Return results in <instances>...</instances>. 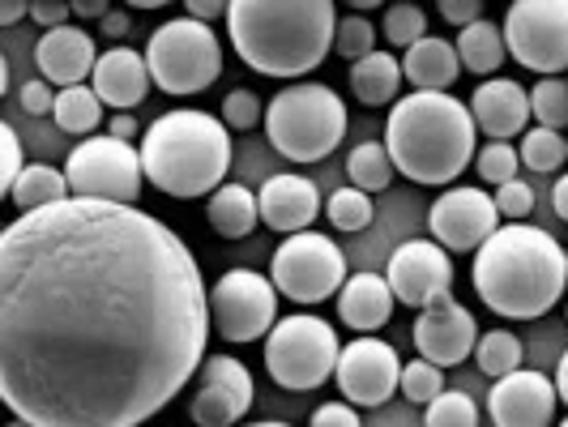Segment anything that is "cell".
Wrapping results in <instances>:
<instances>
[{"mask_svg":"<svg viewBox=\"0 0 568 427\" xmlns=\"http://www.w3.org/2000/svg\"><path fill=\"white\" fill-rule=\"evenodd\" d=\"M193 248L133 201L60 197L0 235V401L30 427H138L205 364Z\"/></svg>","mask_w":568,"mask_h":427,"instance_id":"obj_1","label":"cell"},{"mask_svg":"<svg viewBox=\"0 0 568 427\" xmlns=\"http://www.w3.org/2000/svg\"><path fill=\"white\" fill-rule=\"evenodd\" d=\"M475 291L496 316L539 321L547 316L568 286V253L556 235L530 227L526 218H509L475 248Z\"/></svg>","mask_w":568,"mask_h":427,"instance_id":"obj_2","label":"cell"},{"mask_svg":"<svg viewBox=\"0 0 568 427\" xmlns=\"http://www.w3.org/2000/svg\"><path fill=\"white\" fill-rule=\"evenodd\" d=\"M338 34L334 0H231L227 39L265 78H304L325 64Z\"/></svg>","mask_w":568,"mask_h":427,"instance_id":"obj_3","label":"cell"},{"mask_svg":"<svg viewBox=\"0 0 568 427\" xmlns=\"http://www.w3.org/2000/svg\"><path fill=\"white\" fill-rule=\"evenodd\" d=\"M475 133L479 124L470 103L445 90H415L394 103L385 124V145L406 180L445 189L475 163Z\"/></svg>","mask_w":568,"mask_h":427,"instance_id":"obj_4","label":"cell"},{"mask_svg":"<svg viewBox=\"0 0 568 427\" xmlns=\"http://www.w3.org/2000/svg\"><path fill=\"white\" fill-rule=\"evenodd\" d=\"M145 180L175 201L210 197L231 167V129L223 115L175 108L159 115L142 138Z\"/></svg>","mask_w":568,"mask_h":427,"instance_id":"obj_5","label":"cell"},{"mask_svg":"<svg viewBox=\"0 0 568 427\" xmlns=\"http://www.w3.org/2000/svg\"><path fill=\"white\" fill-rule=\"evenodd\" d=\"M265 138L291 163H321L346 138V103L334 85L291 82L265 103Z\"/></svg>","mask_w":568,"mask_h":427,"instance_id":"obj_6","label":"cell"},{"mask_svg":"<svg viewBox=\"0 0 568 427\" xmlns=\"http://www.w3.org/2000/svg\"><path fill=\"white\" fill-rule=\"evenodd\" d=\"M338 355L342 342L334 325L313 313L283 316L265 334V372L274 385H283L291 394H308V389H321L325 380H334Z\"/></svg>","mask_w":568,"mask_h":427,"instance_id":"obj_7","label":"cell"},{"mask_svg":"<svg viewBox=\"0 0 568 427\" xmlns=\"http://www.w3.org/2000/svg\"><path fill=\"white\" fill-rule=\"evenodd\" d=\"M145 60L154 85L168 94H201L205 85L219 82L223 73V43L201 18H171L150 34Z\"/></svg>","mask_w":568,"mask_h":427,"instance_id":"obj_8","label":"cell"},{"mask_svg":"<svg viewBox=\"0 0 568 427\" xmlns=\"http://www.w3.org/2000/svg\"><path fill=\"white\" fill-rule=\"evenodd\" d=\"M270 278L283 291V299L313 308V304H325L342 291L346 256L321 231H291L270 261Z\"/></svg>","mask_w":568,"mask_h":427,"instance_id":"obj_9","label":"cell"},{"mask_svg":"<svg viewBox=\"0 0 568 427\" xmlns=\"http://www.w3.org/2000/svg\"><path fill=\"white\" fill-rule=\"evenodd\" d=\"M500 27L521 69L539 78L568 69V0H513Z\"/></svg>","mask_w":568,"mask_h":427,"instance_id":"obj_10","label":"cell"},{"mask_svg":"<svg viewBox=\"0 0 568 427\" xmlns=\"http://www.w3.org/2000/svg\"><path fill=\"white\" fill-rule=\"evenodd\" d=\"M69 189L78 197H99V201H138L145 184V163L133 142H120L112 133L103 138H85L69 163Z\"/></svg>","mask_w":568,"mask_h":427,"instance_id":"obj_11","label":"cell"},{"mask_svg":"<svg viewBox=\"0 0 568 427\" xmlns=\"http://www.w3.org/2000/svg\"><path fill=\"white\" fill-rule=\"evenodd\" d=\"M278 286L256 270H227L210 291V321L223 342H256L265 338L278 321Z\"/></svg>","mask_w":568,"mask_h":427,"instance_id":"obj_12","label":"cell"},{"mask_svg":"<svg viewBox=\"0 0 568 427\" xmlns=\"http://www.w3.org/2000/svg\"><path fill=\"white\" fill-rule=\"evenodd\" d=\"M338 380L342 398L355 401V406H385L402 389V359L389 342L372 338V334H359L355 342H346L338 355Z\"/></svg>","mask_w":568,"mask_h":427,"instance_id":"obj_13","label":"cell"},{"mask_svg":"<svg viewBox=\"0 0 568 427\" xmlns=\"http://www.w3.org/2000/svg\"><path fill=\"white\" fill-rule=\"evenodd\" d=\"M253 398H256L253 372L244 368L240 359H231V355H205L201 385L197 394H193V401H189V415L201 427H231L253 410Z\"/></svg>","mask_w":568,"mask_h":427,"instance_id":"obj_14","label":"cell"},{"mask_svg":"<svg viewBox=\"0 0 568 427\" xmlns=\"http://www.w3.org/2000/svg\"><path fill=\"white\" fill-rule=\"evenodd\" d=\"M496 227H500V205L484 189H449L427 210L432 240H440L449 253H475Z\"/></svg>","mask_w":568,"mask_h":427,"instance_id":"obj_15","label":"cell"},{"mask_svg":"<svg viewBox=\"0 0 568 427\" xmlns=\"http://www.w3.org/2000/svg\"><path fill=\"white\" fill-rule=\"evenodd\" d=\"M385 278L394 286L398 304L406 308H427L432 299L454 291V261L449 248L440 240H406L402 248H394Z\"/></svg>","mask_w":568,"mask_h":427,"instance_id":"obj_16","label":"cell"},{"mask_svg":"<svg viewBox=\"0 0 568 427\" xmlns=\"http://www.w3.org/2000/svg\"><path fill=\"white\" fill-rule=\"evenodd\" d=\"M560 389L535 368H513L496 376L487 394V419L500 427H542L556 419Z\"/></svg>","mask_w":568,"mask_h":427,"instance_id":"obj_17","label":"cell"},{"mask_svg":"<svg viewBox=\"0 0 568 427\" xmlns=\"http://www.w3.org/2000/svg\"><path fill=\"white\" fill-rule=\"evenodd\" d=\"M410 334H415V346H419L424 359L440 364V368H457V364H466L475 355L479 325H475L470 308H462L454 295H440L427 308H419Z\"/></svg>","mask_w":568,"mask_h":427,"instance_id":"obj_18","label":"cell"},{"mask_svg":"<svg viewBox=\"0 0 568 427\" xmlns=\"http://www.w3.org/2000/svg\"><path fill=\"white\" fill-rule=\"evenodd\" d=\"M261 223L270 231H308L313 218L321 214V193L308 175H295V171H283V175H270L261 184Z\"/></svg>","mask_w":568,"mask_h":427,"instance_id":"obj_19","label":"cell"},{"mask_svg":"<svg viewBox=\"0 0 568 427\" xmlns=\"http://www.w3.org/2000/svg\"><path fill=\"white\" fill-rule=\"evenodd\" d=\"M90 85L99 90V99L115 108V112H133L142 108L150 85H154V73H150V60L133 48H108L103 57L94 60V73H90Z\"/></svg>","mask_w":568,"mask_h":427,"instance_id":"obj_20","label":"cell"},{"mask_svg":"<svg viewBox=\"0 0 568 427\" xmlns=\"http://www.w3.org/2000/svg\"><path fill=\"white\" fill-rule=\"evenodd\" d=\"M470 112H475V124L487 138H521L526 124H530V90L513 82V78H487L475 94H470Z\"/></svg>","mask_w":568,"mask_h":427,"instance_id":"obj_21","label":"cell"},{"mask_svg":"<svg viewBox=\"0 0 568 427\" xmlns=\"http://www.w3.org/2000/svg\"><path fill=\"white\" fill-rule=\"evenodd\" d=\"M34 60H39V73L48 78L52 85H78L94 73V39L78 27H52L43 30L39 48H34Z\"/></svg>","mask_w":568,"mask_h":427,"instance_id":"obj_22","label":"cell"},{"mask_svg":"<svg viewBox=\"0 0 568 427\" xmlns=\"http://www.w3.org/2000/svg\"><path fill=\"white\" fill-rule=\"evenodd\" d=\"M394 304H398V295H394L385 274H351L338 291L342 325L355 334H376L381 325H389Z\"/></svg>","mask_w":568,"mask_h":427,"instance_id":"obj_23","label":"cell"},{"mask_svg":"<svg viewBox=\"0 0 568 427\" xmlns=\"http://www.w3.org/2000/svg\"><path fill=\"white\" fill-rule=\"evenodd\" d=\"M402 73L415 90H449L462 78V57L457 43H445L436 34H424L419 43L406 48L402 57Z\"/></svg>","mask_w":568,"mask_h":427,"instance_id":"obj_24","label":"cell"},{"mask_svg":"<svg viewBox=\"0 0 568 427\" xmlns=\"http://www.w3.org/2000/svg\"><path fill=\"white\" fill-rule=\"evenodd\" d=\"M406 82L402 73V60L389 52H368V57L351 60V94L364 103V108H389L398 103V90Z\"/></svg>","mask_w":568,"mask_h":427,"instance_id":"obj_25","label":"cell"},{"mask_svg":"<svg viewBox=\"0 0 568 427\" xmlns=\"http://www.w3.org/2000/svg\"><path fill=\"white\" fill-rule=\"evenodd\" d=\"M205 218H210V227L219 231L223 240H244L261 223V197L248 193L244 184H227L223 180L210 193V201H205Z\"/></svg>","mask_w":568,"mask_h":427,"instance_id":"obj_26","label":"cell"},{"mask_svg":"<svg viewBox=\"0 0 568 427\" xmlns=\"http://www.w3.org/2000/svg\"><path fill=\"white\" fill-rule=\"evenodd\" d=\"M457 57H462V69H466V73H475V78H496L505 57H509L505 27H491L487 18L462 27V34H457Z\"/></svg>","mask_w":568,"mask_h":427,"instance_id":"obj_27","label":"cell"},{"mask_svg":"<svg viewBox=\"0 0 568 427\" xmlns=\"http://www.w3.org/2000/svg\"><path fill=\"white\" fill-rule=\"evenodd\" d=\"M103 99H99V90L94 85H60L57 90V108H52V120H57V129L64 133H73V138H90L94 129H99V120H103Z\"/></svg>","mask_w":568,"mask_h":427,"instance_id":"obj_28","label":"cell"},{"mask_svg":"<svg viewBox=\"0 0 568 427\" xmlns=\"http://www.w3.org/2000/svg\"><path fill=\"white\" fill-rule=\"evenodd\" d=\"M69 175L64 167H48V163H27V171L18 175V184L9 189V201L18 210H34V205H52V201L69 197Z\"/></svg>","mask_w":568,"mask_h":427,"instance_id":"obj_29","label":"cell"},{"mask_svg":"<svg viewBox=\"0 0 568 427\" xmlns=\"http://www.w3.org/2000/svg\"><path fill=\"white\" fill-rule=\"evenodd\" d=\"M394 154H389V145L381 142H364L351 150V159H346V175H351V184H359L364 193H385L389 184H394Z\"/></svg>","mask_w":568,"mask_h":427,"instance_id":"obj_30","label":"cell"},{"mask_svg":"<svg viewBox=\"0 0 568 427\" xmlns=\"http://www.w3.org/2000/svg\"><path fill=\"white\" fill-rule=\"evenodd\" d=\"M517 150H521V167L539 171V175H556V171L568 163V150H565L560 129H547V124L526 129L521 142H517Z\"/></svg>","mask_w":568,"mask_h":427,"instance_id":"obj_31","label":"cell"},{"mask_svg":"<svg viewBox=\"0 0 568 427\" xmlns=\"http://www.w3.org/2000/svg\"><path fill=\"white\" fill-rule=\"evenodd\" d=\"M521 359H526V346H521V338L513 329H487L484 338L475 342V364L491 380L513 368H521Z\"/></svg>","mask_w":568,"mask_h":427,"instance_id":"obj_32","label":"cell"},{"mask_svg":"<svg viewBox=\"0 0 568 427\" xmlns=\"http://www.w3.org/2000/svg\"><path fill=\"white\" fill-rule=\"evenodd\" d=\"M530 112L547 129H568V78L565 73H551L539 78V85L530 90Z\"/></svg>","mask_w":568,"mask_h":427,"instance_id":"obj_33","label":"cell"},{"mask_svg":"<svg viewBox=\"0 0 568 427\" xmlns=\"http://www.w3.org/2000/svg\"><path fill=\"white\" fill-rule=\"evenodd\" d=\"M402 398L410 401V406H427V401H436L445 394V372L440 364H432V359H410V364H402Z\"/></svg>","mask_w":568,"mask_h":427,"instance_id":"obj_34","label":"cell"},{"mask_svg":"<svg viewBox=\"0 0 568 427\" xmlns=\"http://www.w3.org/2000/svg\"><path fill=\"white\" fill-rule=\"evenodd\" d=\"M325 214L334 231H364L372 223V193H364L359 184H346L325 201Z\"/></svg>","mask_w":568,"mask_h":427,"instance_id":"obj_35","label":"cell"},{"mask_svg":"<svg viewBox=\"0 0 568 427\" xmlns=\"http://www.w3.org/2000/svg\"><path fill=\"white\" fill-rule=\"evenodd\" d=\"M475 167H479V180L484 184H509V180H517V167H521V150L513 142H505V138H491V142L479 150V159H475Z\"/></svg>","mask_w":568,"mask_h":427,"instance_id":"obj_36","label":"cell"},{"mask_svg":"<svg viewBox=\"0 0 568 427\" xmlns=\"http://www.w3.org/2000/svg\"><path fill=\"white\" fill-rule=\"evenodd\" d=\"M381 30H385V39L394 43V48H410V43H419L427 34V13L419 9V4H410V0H402V4H389L385 9V22H381Z\"/></svg>","mask_w":568,"mask_h":427,"instance_id":"obj_37","label":"cell"},{"mask_svg":"<svg viewBox=\"0 0 568 427\" xmlns=\"http://www.w3.org/2000/svg\"><path fill=\"white\" fill-rule=\"evenodd\" d=\"M424 419L432 427H475L479 424V406L462 389H445L440 398L424 406Z\"/></svg>","mask_w":568,"mask_h":427,"instance_id":"obj_38","label":"cell"},{"mask_svg":"<svg viewBox=\"0 0 568 427\" xmlns=\"http://www.w3.org/2000/svg\"><path fill=\"white\" fill-rule=\"evenodd\" d=\"M334 52L342 60H359L376 52V27H372L364 13H351L338 22V34H334Z\"/></svg>","mask_w":568,"mask_h":427,"instance_id":"obj_39","label":"cell"},{"mask_svg":"<svg viewBox=\"0 0 568 427\" xmlns=\"http://www.w3.org/2000/svg\"><path fill=\"white\" fill-rule=\"evenodd\" d=\"M223 120H227L231 133H248L256 124H265V103L256 99V90L235 85L227 99H223Z\"/></svg>","mask_w":568,"mask_h":427,"instance_id":"obj_40","label":"cell"},{"mask_svg":"<svg viewBox=\"0 0 568 427\" xmlns=\"http://www.w3.org/2000/svg\"><path fill=\"white\" fill-rule=\"evenodd\" d=\"M496 205H500V218H526L530 210H535V193H530V184H521V180H509V184H496Z\"/></svg>","mask_w":568,"mask_h":427,"instance_id":"obj_41","label":"cell"},{"mask_svg":"<svg viewBox=\"0 0 568 427\" xmlns=\"http://www.w3.org/2000/svg\"><path fill=\"white\" fill-rule=\"evenodd\" d=\"M0 142H4V163H0V189L9 193V189L18 184V175L27 171V154H22V142H18V133H13L9 124H0Z\"/></svg>","mask_w":568,"mask_h":427,"instance_id":"obj_42","label":"cell"},{"mask_svg":"<svg viewBox=\"0 0 568 427\" xmlns=\"http://www.w3.org/2000/svg\"><path fill=\"white\" fill-rule=\"evenodd\" d=\"M18 103H22V112H30V115H48L57 108V90H52L48 78H43V82L30 78V82L18 90Z\"/></svg>","mask_w":568,"mask_h":427,"instance_id":"obj_43","label":"cell"},{"mask_svg":"<svg viewBox=\"0 0 568 427\" xmlns=\"http://www.w3.org/2000/svg\"><path fill=\"white\" fill-rule=\"evenodd\" d=\"M69 13H73V0H30V22L43 30L64 27Z\"/></svg>","mask_w":568,"mask_h":427,"instance_id":"obj_44","label":"cell"},{"mask_svg":"<svg viewBox=\"0 0 568 427\" xmlns=\"http://www.w3.org/2000/svg\"><path fill=\"white\" fill-rule=\"evenodd\" d=\"M436 9L449 27H470L484 18V0H436Z\"/></svg>","mask_w":568,"mask_h":427,"instance_id":"obj_45","label":"cell"},{"mask_svg":"<svg viewBox=\"0 0 568 427\" xmlns=\"http://www.w3.org/2000/svg\"><path fill=\"white\" fill-rule=\"evenodd\" d=\"M313 424L316 427H329V424L355 427L359 424V410H355V401H325V406H316Z\"/></svg>","mask_w":568,"mask_h":427,"instance_id":"obj_46","label":"cell"},{"mask_svg":"<svg viewBox=\"0 0 568 427\" xmlns=\"http://www.w3.org/2000/svg\"><path fill=\"white\" fill-rule=\"evenodd\" d=\"M184 9L201 22H214V18H227L231 0H184Z\"/></svg>","mask_w":568,"mask_h":427,"instance_id":"obj_47","label":"cell"},{"mask_svg":"<svg viewBox=\"0 0 568 427\" xmlns=\"http://www.w3.org/2000/svg\"><path fill=\"white\" fill-rule=\"evenodd\" d=\"M99 22H103V34H108V39H115V43H120V39H124V34H129V27H133V22H129V13H124V9H108V13H103V18H99Z\"/></svg>","mask_w":568,"mask_h":427,"instance_id":"obj_48","label":"cell"},{"mask_svg":"<svg viewBox=\"0 0 568 427\" xmlns=\"http://www.w3.org/2000/svg\"><path fill=\"white\" fill-rule=\"evenodd\" d=\"M108 133L120 138V142H138V120H133V112H115L112 124H108Z\"/></svg>","mask_w":568,"mask_h":427,"instance_id":"obj_49","label":"cell"},{"mask_svg":"<svg viewBox=\"0 0 568 427\" xmlns=\"http://www.w3.org/2000/svg\"><path fill=\"white\" fill-rule=\"evenodd\" d=\"M30 18V0H0V27H18Z\"/></svg>","mask_w":568,"mask_h":427,"instance_id":"obj_50","label":"cell"},{"mask_svg":"<svg viewBox=\"0 0 568 427\" xmlns=\"http://www.w3.org/2000/svg\"><path fill=\"white\" fill-rule=\"evenodd\" d=\"M112 9V0H73V13L85 18V22H94V18H103Z\"/></svg>","mask_w":568,"mask_h":427,"instance_id":"obj_51","label":"cell"},{"mask_svg":"<svg viewBox=\"0 0 568 427\" xmlns=\"http://www.w3.org/2000/svg\"><path fill=\"white\" fill-rule=\"evenodd\" d=\"M551 205H556V214L568 223V171L556 180V189H551Z\"/></svg>","mask_w":568,"mask_h":427,"instance_id":"obj_52","label":"cell"},{"mask_svg":"<svg viewBox=\"0 0 568 427\" xmlns=\"http://www.w3.org/2000/svg\"><path fill=\"white\" fill-rule=\"evenodd\" d=\"M556 389H560V401L568 406V350L560 355V364H556Z\"/></svg>","mask_w":568,"mask_h":427,"instance_id":"obj_53","label":"cell"},{"mask_svg":"<svg viewBox=\"0 0 568 427\" xmlns=\"http://www.w3.org/2000/svg\"><path fill=\"white\" fill-rule=\"evenodd\" d=\"M346 4H351V9H355V13H368V9H381V4H385V0H346Z\"/></svg>","mask_w":568,"mask_h":427,"instance_id":"obj_54","label":"cell"},{"mask_svg":"<svg viewBox=\"0 0 568 427\" xmlns=\"http://www.w3.org/2000/svg\"><path fill=\"white\" fill-rule=\"evenodd\" d=\"M129 9H163V4H171V0H124Z\"/></svg>","mask_w":568,"mask_h":427,"instance_id":"obj_55","label":"cell"},{"mask_svg":"<svg viewBox=\"0 0 568 427\" xmlns=\"http://www.w3.org/2000/svg\"><path fill=\"white\" fill-rule=\"evenodd\" d=\"M565 321H568V304H565Z\"/></svg>","mask_w":568,"mask_h":427,"instance_id":"obj_56","label":"cell"},{"mask_svg":"<svg viewBox=\"0 0 568 427\" xmlns=\"http://www.w3.org/2000/svg\"><path fill=\"white\" fill-rule=\"evenodd\" d=\"M565 150H568V138H565Z\"/></svg>","mask_w":568,"mask_h":427,"instance_id":"obj_57","label":"cell"},{"mask_svg":"<svg viewBox=\"0 0 568 427\" xmlns=\"http://www.w3.org/2000/svg\"><path fill=\"white\" fill-rule=\"evenodd\" d=\"M565 424H568V415H565Z\"/></svg>","mask_w":568,"mask_h":427,"instance_id":"obj_58","label":"cell"},{"mask_svg":"<svg viewBox=\"0 0 568 427\" xmlns=\"http://www.w3.org/2000/svg\"><path fill=\"white\" fill-rule=\"evenodd\" d=\"M565 253H568V248H565Z\"/></svg>","mask_w":568,"mask_h":427,"instance_id":"obj_59","label":"cell"}]
</instances>
